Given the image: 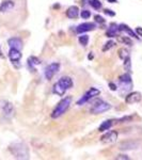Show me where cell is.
I'll return each instance as SVG.
<instances>
[{
    "label": "cell",
    "mask_w": 142,
    "mask_h": 160,
    "mask_svg": "<svg viewBox=\"0 0 142 160\" xmlns=\"http://www.w3.org/2000/svg\"><path fill=\"white\" fill-rule=\"evenodd\" d=\"M10 152L17 159H28L29 158V149L27 145L23 142H14L10 145Z\"/></svg>",
    "instance_id": "cell-1"
},
{
    "label": "cell",
    "mask_w": 142,
    "mask_h": 160,
    "mask_svg": "<svg viewBox=\"0 0 142 160\" xmlns=\"http://www.w3.org/2000/svg\"><path fill=\"white\" fill-rule=\"evenodd\" d=\"M72 104V97L71 96H66L64 98H62L59 104L57 105V107L53 109V113H51V118H59L60 117L64 114L66 111L68 110L69 106Z\"/></svg>",
    "instance_id": "cell-2"
},
{
    "label": "cell",
    "mask_w": 142,
    "mask_h": 160,
    "mask_svg": "<svg viewBox=\"0 0 142 160\" xmlns=\"http://www.w3.org/2000/svg\"><path fill=\"white\" fill-rule=\"evenodd\" d=\"M111 108L112 107L109 102H105V100H103V99H99V100H97L94 104V106L91 108L90 112H91L92 114H102V113H105V112H107V111H109Z\"/></svg>",
    "instance_id": "cell-3"
},
{
    "label": "cell",
    "mask_w": 142,
    "mask_h": 160,
    "mask_svg": "<svg viewBox=\"0 0 142 160\" xmlns=\"http://www.w3.org/2000/svg\"><path fill=\"white\" fill-rule=\"evenodd\" d=\"M100 94V90H99L97 88H90L88 91L84 93V95L77 100V106H82L84 105L86 102H89L90 99L94 98L95 96H99Z\"/></svg>",
    "instance_id": "cell-4"
},
{
    "label": "cell",
    "mask_w": 142,
    "mask_h": 160,
    "mask_svg": "<svg viewBox=\"0 0 142 160\" xmlns=\"http://www.w3.org/2000/svg\"><path fill=\"white\" fill-rule=\"evenodd\" d=\"M59 69H60V63H58V62L50 63L49 65L46 66L45 72H44L45 78L47 80H51V79H53V77L59 72Z\"/></svg>",
    "instance_id": "cell-5"
},
{
    "label": "cell",
    "mask_w": 142,
    "mask_h": 160,
    "mask_svg": "<svg viewBox=\"0 0 142 160\" xmlns=\"http://www.w3.org/2000/svg\"><path fill=\"white\" fill-rule=\"evenodd\" d=\"M120 84L123 91H130L133 88V80H131V76L129 73H125L120 76Z\"/></svg>",
    "instance_id": "cell-6"
},
{
    "label": "cell",
    "mask_w": 142,
    "mask_h": 160,
    "mask_svg": "<svg viewBox=\"0 0 142 160\" xmlns=\"http://www.w3.org/2000/svg\"><path fill=\"white\" fill-rule=\"evenodd\" d=\"M142 99V94L140 92L136 91V92H130L126 95L125 97V102L127 105H134L137 102H140Z\"/></svg>",
    "instance_id": "cell-7"
},
{
    "label": "cell",
    "mask_w": 142,
    "mask_h": 160,
    "mask_svg": "<svg viewBox=\"0 0 142 160\" xmlns=\"http://www.w3.org/2000/svg\"><path fill=\"white\" fill-rule=\"evenodd\" d=\"M118 139V132L115 130H110V131H107L106 133L102 136L100 138V141L105 144H111V143H114Z\"/></svg>",
    "instance_id": "cell-8"
},
{
    "label": "cell",
    "mask_w": 142,
    "mask_h": 160,
    "mask_svg": "<svg viewBox=\"0 0 142 160\" xmlns=\"http://www.w3.org/2000/svg\"><path fill=\"white\" fill-rule=\"evenodd\" d=\"M96 29V24L95 22H82L78 26V27L76 28V32L78 33V34H82V33L84 32H89V31H93Z\"/></svg>",
    "instance_id": "cell-9"
},
{
    "label": "cell",
    "mask_w": 142,
    "mask_h": 160,
    "mask_svg": "<svg viewBox=\"0 0 142 160\" xmlns=\"http://www.w3.org/2000/svg\"><path fill=\"white\" fill-rule=\"evenodd\" d=\"M1 110L3 115L8 118H11L14 115V107L10 102H2Z\"/></svg>",
    "instance_id": "cell-10"
},
{
    "label": "cell",
    "mask_w": 142,
    "mask_h": 160,
    "mask_svg": "<svg viewBox=\"0 0 142 160\" xmlns=\"http://www.w3.org/2000/svg\"><path fill=\"white\" fill-rule=\"evenodd\" d=\"M15 7V2L13 0H3L0 3V13L4 14V13L11 12Z\"/></svg>",
    "instance_id": "cell-11"
},
{
    "label": "cell",
    "mask_w": 142,
    "mask_h": 160,
    "mask_svg": "<svg viewBox=\"0 0 142 160\" xmlns=\"http://www.w3.org/2000/svg\"><path fill=\"white\" fill-rule=\"evenodd\" d=\"M58 82L60 86L63 88L65 91H68V90L69 89H72L74 86V83H73V80H72L71 77H68V76H63V77H61L60 79L58 80Z\"/></svg>",
    "instance_id": "cell-12"
},
{
    "label": "cell",
    "mask_w": 142,
    "mask_h": 160,
    "mask_svg": "<svg viewBox=\"0 0 142 160\" xmlns=\"http://www.w3.org/2000/svg\"><path fill=\"white\" fill-rule=\"evenodd\" d=\"M119 29H120V32H125L126 34H128L130 38H134L136 40H140V38L137 35V33L134 31L128 25L126 24H120L119 25Z\"/></svg>",
    "instance_id": "cell-13"
},
{
    "label": "cell",
    "mask_w": 142,
    "mask_h": 160,
    "mask_svg": "<svg viewBox=\"0 0 142 160\" xmlns=\"http://www.w3.org/2000/svg\"><path fill=\"white\" fill-rule=\"evenodd\" d=\"M22 52H20V50L18 49H15V48H10L9 50V59L11 60V62L13 64L14 63H17V62L20 61V59H22Z\"/></svg>",
    "instance_id": "cell-14"
},
{
    "label": "cell",
    "mask_w": 142,
    "mask_h": 160,
    "mask_svg": "<svg viewBox=\"0 0 142 160\" xmlns=\"http://www.w3.org/2000/svg\"><path fill=\"white\" fill-rule=\"evenodd\" d=\"M8 45L10 46V48H15V49L22 50L23 41L19 38H11L8 40Z\"/></svg>",
    "instance_id": "cell-15"
},
{
    "label": "cell",
    "mask_w": 142,
    "mask_h": 160,
    "mask_svg": "<svg viewBox=\"0 0 142 160\" xmlns=\"http://www.w3.org/2000/svg\"><path fill=\"white\" fill-rule=\"evenodd\" d=\"M120 32V29H119V25H117L115 22H111L108 28L107 32H106V35L109 38H115L118 35V33Z\"/></svg>",
    "instance_id": "cell-16"
},
{
    "label": "cell",
    "mask_w": 142,
    "mask_h": 160,
    "mask_svg": "<svg viewBox=\"0 0 142 160\" xmlns=\"http://www.w3.org/2000/svg\"><path fill=\"white\" fill-rule=\"evenodd\" d=\"M66 16L68 18H71V19H75L79 16V8L77 6H72L69 7L66 11Z\"/></svg>",
    "instance_id": "cell-17"
},
{
    "label": "cell",
    "mask_w": 142,
    "mask_h": 160,
    "mask_svg": "<svg viewBox=\"0 0 142 160\" xmlns=\"http://www.w3.org/2000/svg\"><path fill=\"white\" fill-rule=\"evenodd\" d=\"M27 64H28V66H29V68L32 69V71L34 72L35 71V66H38V65H40V64H41V60L38 58H37V57L31 56V57L28 58Z\"/></svg>",
    "instance_id": "cell-18"
},
{
    "label": "cell",
    "mask_w": 142,
    "mask_h": 160,
    "mask_svg": "<svg viewBox=\"0 0 142 160\" xmlns=\"http://www.w3.org/2000/svg\"><path fill=\"white\" fill-rule=\"evenodd\" d=\"M113 122H114L113 120H106V121H104V122L99 125V132H104V131L109 130L110 128L113 126Z\"/></svg>",
    "instance_id": "cell-19"
},
{
    "label": "cell",
    "mask_w": 142,
    "mask_h": 160,
    "mask_svg": "<svg viewBox=\"0 0 142 160\" xmlns=\"http://www.w3.org/2000/svg\"><path fill=\"white\" fill-rule=\"evenodd\" d=\"M53 94L58 95V96H63L66 91L58 83V82H56L55 86H53Z\"/></svg>",
    "instance_id": "cell-20"
},
{
    "label": "cell",
    "mask_w": 142,
    "mask_h": 160,
    "mask_svg": "<svg viewBox=\"0 0 142 160\" xmlns=\"http://www.w3.org/2000/svg\"><path fill=\"white\" fill-rule=\"evenodd\" d=\"M124 63H123V66L125 68L126 73H131V59H130V56L127 57V58L124 59Z\"/></svg>",
    "instance_id": "cell-21"
},
{
    "label": "cell",
    "mask_w": 142,
    "mask_h": 160,
    "mask_svg": "<svg viewBox=\"0 0 142 160\" xmlns=\"http://www.w3.org/2000/svg\"><path fill=\"white\" fill-rule=\"evenodd\" d=\"M78 42L81 46L86 47V46L88 45V43H89V35L84 34V33H82V34H80L78 37Z\"/></svg>",
    "instance_id": "cell-22"
},
{
    "label": "cell",
    "mask_w": 142,
    "mask_h": 160,
    "mask_svg": "<svg viewBox=\"0 0 142 160\" xmlns=\"http://www.w3.org/2000/svg\"><path fill=\"white\" fill-rule=\"evenodd\" d=\"M135 146H137V144L135 142H125V143L121 144V149H124V151H127V149H133L136 148Z\"/></svg>",
    "instance_id": "cell-23"
},
{
    "label": "cell",
    "mask_w": 142,
    "mask_h": 160,
    "mask_svg": "<svg viewBox=\"0 0 142 160\" xmlns=\"http://www.w3.org/2000/svg\"><path fill=\"white\" fill-rule=\"evenodd\" d=\"M89 4L91 6L94 10H100L103 7L102 2L99 0H89Z\"/></svg>",
    "instance_id": "cell-24"
},
{
    "label": "cell",
    "mask_w": 142,
    "mask_h": 160,
    "mask_svg": "<svg viewBox=\"0 0 142 160\" xmlns=\"http://www.w3.org/2000/svg\"><path fill=\"white\" fill-rule=\"evenodd\" d=\"M129 56L130 55H129V50L128 49H126V48H121V49H119V57H120V59L124 60V59Z\"/></svg>",
    "instance_id": "cell-25"
},
{
    "label": "cell",
    "mask_w": 142,
    "mask_h": 160,
    "mask_svg": "<svg viewBox=\"0 0 142 160\" xmlns=\"http://www.w3.org/2000/svg\"><path fill=\"white\" fill-rule=\"evenodd\" d=\"M119 41L121 43L125 44V45H128V46H133V41H131L130 37H119Z\"/></svg>",
    "instance_id": "cell-26"
},
{
    "label": "cell",
    "mask_w": 142,
    "mask_h": 160,
    "mask_svg": "<svg viewBox=\"0 0 142 160\" xmlns=\"http://www.w3.org/2000/svg\"><path fill=\"white\" fill-rule=\"evenodd\" d=\"M115 45V43L113 42V41H108L107 43H105V45H104V47H103V51L104 52H106V51H108V50H110L111 48L113 47V46Z\"/></svg>",
    "instance_id": "cell-27"
},
{
    "label": "cell",
    "mask_w": 142,
    "mask_h": 160,
    "mask_svg": "<svg viewBox=\"0 0 142 160\" xmlns=\"http://www.w3.org/2000/svg\"><path fill=\"white\" fill-rule=\"evenodd\" d=\"M80 16L82 19H88V18H90V16H91V12H90L89 10H82L80 13Z\"/></svg>",
    "instance_id": "cell-28"
},
{
    "label": "cell",
    "mask_w": 142,
    "mask_h": 160,
    "mask_svg": "<svg viewBox=\"0 0 142 160\" xmlns=\"http://www.w3.org/2000/svg\"><path fill=\"white\" fill-rule=\"evenodd\" d=\"M94 19H95V22H99V24H100V25L105 24V22H106V20L104 19V17L100 16V15H95Z\"/></svg>",
    "instance_id": "cell-29"
},
{
    "label": "cell",
    "mask_w": 142,
    "mask_h": 160,
    "mask_svg": "<svg viewBox=\"0 0 142 160\" xmlns=\"http://www.w3.org/2000/svg\"><path fill=\"white\" fill-rule=\"evenodd\" d=\"M104 13L106 15H108V16H111V17H113L115 15V12H113L112 10H110V9H106V10H104Z\"/></svg>",
    "instance_id": "cell-30"
},
{
    "label": "cell",
    "mask_w": 142,
    "mask_h": 160,
    "mask_svg": "<svg viewBox=\"0 0 142 160\" xmlns=\"http://www.w3.org/2000/svg\"><path fill=\"white\" fill-rule=\"evenodd\" d=\"M115 159H118V160H128V159H129V157H128L127 155H118V156L115 157Z\"/></svg>",
    "instance_id": "cell-31"
},
{
    "label": "cell",
    "mask_w": 142,
    "mask_h": 160,
    "mask_svg": "<svg viewBox=\"0 0 142 160\" xmlns=\"http://www.w3.org/2000/svg\"><path fill=\"white\" fill-rule=\"evenodd\" d=\"M135 32L137 33V35H138L139 38H142V28L141 27H137Z\"/></svg>",
    "instance_id": "cell-32"
},
{
    "label": "cell",
    "mask_w": 142,
    "mask_h": 160,
    "mask_svg": "<svg viewBox=\"0 0 142 160\" xmlns=\"http://www.w3.org/2000/svg\"><path fill=\"white\" fill-rule=\"evenodd\" d=\"M109 88H110V90H111V91H117V90H118L117 84L113 83V82H109Z\"/></svg>",
    "instance_id": "cell-33"
},
{
    "label": "cell",
    "mask_w": 142,
    "mask_h": 160,
    "mask_svg": "<svg viewBox=\"0 0 142 160\" xmlns=\"http://www.w3.org/2000/svg\"><path fill=\"white\" fill-rule=\"evenodd\" d=\"M3 58H4V56H3V53H2L1 47H0V59H3Z\"/></svg>",
    "instance_id": "cell-34"
},
{
    "label": "cell",
    "mask_w": 142,
    "mask_h": 160,
    "mask_svg": "<svg viewBox=\"0 0 142 160\" xmlns=\"http://www.w3.org/2000/svg\"><path fill=\"white\" fill-rule=\"evenodd\" d=\"M108 2H110V3H117L118 0H107Z\"/></svg>",
    "instance_id": "cell-35"
},
{
    "label": "cell",
    "mask_w": 142,
    "mask_h": 160,
    "mask_svg": "<svg viewBox=\"0 0 142 160\" xmlns=\"http://www.w3.org/2000/svg\"><path fill=\"white\" fill-rule=\"evenodd\" d=\"M88 59H89V60H92V59H93V55H92V52H90V55L88 56Z\"/></svg>",
    "instance_id": "cell-36"
}]
</instances>
